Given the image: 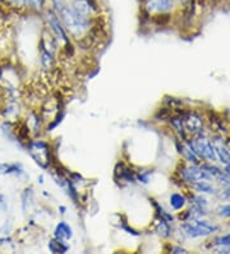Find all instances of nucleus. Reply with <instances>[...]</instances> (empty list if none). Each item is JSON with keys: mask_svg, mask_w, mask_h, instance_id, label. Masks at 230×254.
<instances>
[{"mask_svg": "<svg viewBox=\"0 0 230 254\" xmlns=\"http://www.w3.org/2000/svg\"><path fill=\"white\" fill-rule=\"evenodd\" d=\"M183 230L185 235L189 238H199V236L210 235V234L218 231V226L206 222V221H194V223L183 225Z\"/></svg>", "mask_w": 230, "mask_h": 254, "instance_id": "1", "label": "nucleus"}, {"mask_svg": "<svg viewBox=\"0 0 230 254\" xmlns=\"http://www.w3.org/2000/svg\"><path fill=\"white\" fill-rule=\"evenodd\" d=\"M28 153L40 167L46 168L49 166V148L44 141H32L28 145Z\"/></svg>", "mask_w": 230, "mask_h": 254, "instance_id": "2", "label": "nucleus"}, {"mask_svg": "<svg viewBox=\"0 0 230 254\" xmlns=\"http://www.w3.org/2000/svg\"><path fill=\"white\" fill-rule=\"evenodd\" d=\"M194 152L199 155V157H203V158L209 159V161L215 162L218 159V155H216V150H215V146L211 141H209L207 139H203V137H199V139L193 140L192 143H188Z\"/></svg>", "mask_w": 230, "mask_h": 254, "instance_id": "3", "label": "nucleus"}, {"mask_svg": "<svg viewBox=\"0 0 230 254\" xmlns=\"http://www.w3.org/2000/svg\"><path fill=\"white\" fill-rule=\"evenodd\" d=\"M71 8L76 14H78L82 18L90 19V21H91L92 16L98 10V6L95 0H73Z\"/></svg>", "mask_w": 230, "mask_h": 254, "instance_id": "4", "label": "nucleus"}, {"mask_svg": "<svg viewBox=\"0 0 230 254\" xmlns=\"http://www.w3.org/2000/svg\"><path fill=\"white\" fill-rule=\"evenodd\" d=\"M46 19H47V23H49L51 31L54 32V35L58 37L59 40L63 41V43H68V36L64 26H63L60 18H59L58 14L52 8L46 10Z\"/></svg>", "mask_w": 230, "mask_h": 254, "instance_id": "5", "label": "nucleus"}, {"mask_svg": "<svg viewBox=\"0 0 230 254\" xmlns=\"http://www.w3.org/2000/svg\"><path fill=\"white\" fill-rule=\"evenodd\" d=\"M182 177L188 183H197V181L203 180H211L214 177L207 172L203 167H197V166H192V167L184 168L182 171Z\"/></svg>", "mask_w": 230, "mask_h": 254, "instance_id": "6", "label": "nucleus"}, {"mask_svg": "<svg viewBox=\"0 0 230 254\" xmlns=\"http://www.w3.org/2000/svg\"><path fill=\"white\" fill-rule=\"evenodd\" d=\"M174 0H144V8L148 13H166L172 9Z\"/></svg>", "mask_w": 230, "mask_h": 254, "instance_id": "7", "label": "nucleus"}, {"mask_svg": "<svg viewBox=\"0 0 230 254\" xmlns=\"http://www.w3.org/2000/svg\"><path fill=\"white\" fill-rule=\"evenodd\" d=\"M182 122H183L184 131H188V132L197 133L202 128V122L198 116H196L194 113H189L184 118H182Z\"/></svg>", "mask_w": 230, "mask_h": 254, "instance_id": "8", "label": "nucleus"}, {"mask_svg": "<svg viewBox=\"0 0 230 254\" xmlns=\"http://www.w3.org/2000/svg\"><path fill=\"white\" fill-rule=\"evenodd\" d=\"M54 236H55V239H59V240L65 242V240L72 239V236H73V230H72V227L69 226L67 222L61 221V222H59L58 225H56L55 231H54Z\"/></svg>", "mask_w": 230, "mask_h": 254, "instance_id": "9", "label": "nucleus"}, {"mask_svg": "<svg viewBox=\"0 0 230 254\" xmlns=\"http://www.w3.org/2000/svg\"><path fill=\"white\" fill-rule=\"evenodd\" d=\"M215 150H216V155L218 158L220 159L221 163H224L225 166H229L230 164V152L225 148L224 144H221L220 141H216V144H214Z\"/></svg>", "mask_w": 230, "mask_h": 254, "instance_id": "10", "label": "nucleus"}, {"mask_svg": "<svg viewBox=\"0 0 230 254\" xmlns=\"http://www.w3.org/2000/svg\"><path fill=\"white\" fill-rule=\"evenodd\" d=\"M23 174L22 166L18 163H0V175H21Z\"/></svg>", "mask_w": 230, "mask_h": 254, "instance_id": "11", "label": "nucleus"}, {"mask_svg": "<svg viewBox=\"0 0 230 254\" xmlns=\"http://www.w3.org/2000/svg\"><path fill=\"white\" fill-rule=\"evenodd\" d=\"M185 198H184L182 194H179V192H174V194H172V196H170V205L173 207V209H175V211H179V209H182V208L185 205Z\"/></svg>", "mask_w": 230, "mask_h": 254, "instance_id": "12", "label": "nucleus"}, {"mask_svg": "<svg viewBox=\"0 0 230 254\" xmlns=\"http://www.w3.org/2000/svg\"><path fill=\"white\" fill-rule=\"evenodd\" d=\"M49 249L52 253H65L68 251V247L64 244L63 240H59V239H54L49 243Z\"/></svg>", "mask_w": 230, "mask_h": 254, "instance_id": "13", "label": "nucleus"}, {"mask_svg": "<svg viewBox=\"0 0 230 254\" xmlns=\"http://www.w3.org/2000/svg\"><path fill=\"white\" fill-rule=\"evenodd\" d=\"M193 188L199 192H206V194H215L216 190L215 188H212L209 183L203 181H197V183H193Z\"/></svg>", "mask_w": 230, "mask_h": 254, "instance_id": "14", "label": "nucleus"}, {"mask_svg": "<svg viewBox=\"0 0 230 254\" xmlns=\"http://www.w3.org/2000/svg\"><path fill=\"white\" fill-rule=\"evenodd\" d=\"M46 0H25V6L30 10H41L45 6Z\"/></svg>", "mask_w": 230, "mask_h": 254, "instance_id": "15", "label": "nucleus"}, {"mask_svg": "<svg viewBox=\"0 0 230 254\" xmlns=\"http://www.w3.org/2000/svg\"><path fill=\"white\" fill-rule=\"evenodd\" d=\"M159 231H160V235L169 236L170 230H169L168 221H165V220H163V218H161V222H160V225H159Z\"/></svg>", "mask_w": 230, "mask_h": 254, "instance_id": "16", "label": "nucleus"}, {"mask_svg": "<svg viewBox=\"0 0 230 254\" xmlns=\"http://www.w3.org/2000/svg\"><path fill=\"white\" fill-rule=\"evenodd\" d=\"M215 243L218 245H225V247H230V234L229 235H224L221 236V238H218L216 240H215Z\"/></svg>", "mask_w": 230, "mask_h": 254, "instance_id": "17", "label": "nucleus"}, {"mask_svg": "<svg viewBox=\"0 0 230 254\" xmlns=\"http://www.w3.org/2000/svg\"><path fill=\"white\" fill-rule=\"evenodd\" d=\"M219 216L221 217H230V205H223L218 209Z\"/></svg>", "mask_w": 230, "mask_h": 254, "instance_id": "18", "label": "nucleus"}, {"mask_svg": "<svg viewBox=\"0 0 230 254\" xmlns=\"http://www.w3.org/2000/svg\"><path fill=\"white\" fill-rule=\"evenodd\" d=\"M10 3L14 4V5L18 6V8H22V6H25V0H12Z\"/></svg>", "mask_w": 230, "mask_h": 254, "instance_id": "19", "label": "nucleus"}, {"mask_svg": "<svg viewBox=\"0 0 230 254\" xmlns=\"http://www.w3.org/2000/svg\"><path fill=\"white\" fill-rule=\"evenodd\" d=\"M172 251L174 252V253H187V251H184V249L182 248H173Z\"/></svg>", "mask_w": 230, "mask_h": 254, "instance_id": "20", "label": "nucleus"}, {"mask_svg": "<svg viewBox=\"0 0 230 254\" xmlns=\"http://www.w3.org/2000/svg\"><path fill=\"white\" fill-rule=\"evenodd\" d=\"M6 1H9V3H10V1H12V0H6Z\"/></svg>", "mask_w": 230, "mask_h": 254, "instance_id": "21", "label": "nucleus"}]
</instances>
